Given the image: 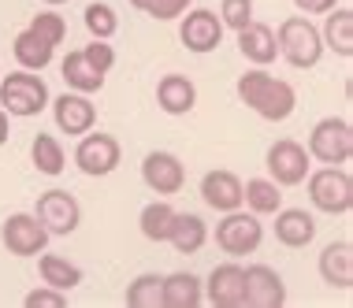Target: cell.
Returning a JSON list of instances; mask_svg holds the SVG:
<instances>
[{"label": "cell", "mask_w": 353, "mask_h": 308, "mask_svg": "<svg viewBox=\"0 0 353 308\" xmlns=\"http://www.w3.org/2000/svg\"><path fill=\"white\" fill-rule=\"evenodd\" d=\"M123 160V149L112 134H101V130H85L74 145V167L90 178H104L119 167Z\"/></svg>", "instance_id": "9"}, {"label": "cell", "mask_w": 353, "mask_h": 308, "mask_svg": "<svg viewBox=\"0 0 353 308\" xmlns=\"http://www.w3.org/2000/svg\"><path fill=\"white\" fill-rule=\"evenodd\" d=\"M30 30H34L37 37H45L52 49H60L63 37H68V23H63V15H56L52 8H49V12H37V15L30 19Z\"/></svg>", "instance_id": "32"}, {"label": "cell", "mask_w": 353, "mask_h": 308, "mask_svg": "<svg viewBox=\"0 0 353 308\" xmlns=\"http://www.w3.org/2000/svg\"><path fill=\"white\" fill-rule=\"evenodd\" d=\"M212 238L227 256H253L264 242V223L250 208H234V212H223V219L216 223Z\"/></svg>", "instance_id": "6"}, {"label": "cell", "mask_w": 353, "mask_h": 308, "mask_svg": "<svg viewBox=\"0 0 353 308\" xmlns=\"http://www.w3.org/2000/svg\"><path fill=\"white\" fill-rule=\"evenodd\" d=\"M238 101L250 112H256L264 123H286L298 108V93L286 79H275L268 67H250V71L238 74L234 82Z\"/></svg>", "instance_id": "1"}, {"label": "cell", "mask_w": 353, "mask_h": 308, "mask_svg": "<svg viewBox=\"0 0 353 308\" xmlns=\"http://www.w3.org/2000/svg\"><path fill=\"white\" fill-rule=\"evenodd\" d=\"M82 52H85V60H90L93 67H97L101 74H108L112 67H116V49H112L108 41H101V37H93V41L85 45Z\"/></svg>", "instance_id": "35"}, {"label": "cell", "mask_w": 353, "mask_h": 308, "mask_svg": "<svg viewBox=\"0 0 353 308\" xmlns=\"http://www.w3.org/2000/svg\"><path fill=\"white\" fill-rule=\"evenodd\" d=\"M305 186H309V201H312L316 212H323V216H350V208H353V178H350L346 167H331V163H323V167L305 175Z\"/></svg>", "instance_id": "4"}, {"label": "cell", "mask_w": 353, "mask_h": 308, "mask_svg": "<svg viewBox=\"0 0 353 308\" xmlns=\"http://www.w3.org/2000/svg\"><path fill=\"white\" fill-rule=\"evenodd\" d=\"M12 56H15V63H19V67H26V71H45V67L52 63L56 49H52L49 41H45V37H37L30 26H26V30H19V34H15Z\"/></svg>", "instance_id": "26"}, {"label": "cell", "mask_w": 353, "mask_h": 308, "mask_svg": "<svg viewBox=\"0 0 353 308\" xmlns=\"http://www.w3.org/2000/svg\"><path fill=\"white\" fill-rule=\"evenodd\" d=\"M316 267H320V278L331 290H353V242L342 238V242L323 245Z\"/></svg>", "instance_id": "18"}, {"label": "cell", "mask_w": 353, "mask_h": 308, "mask_svg": "<svg viewBox=\"0 0 353 308\" xmlns=\"http://www.w3.org/2000/svg\"><path fill=\"white\" fill-rule=\"evenodd\" d=\"M82 23H85V30H90V37H101V41H112V37H116V30H119L116 8L104 4V0H93V4H85Z\"/></svg>", "instance_id": "30"}, {"label": "cell", "mask_w": 353, "mask_h": 308, "mask_svg": "<svg viewBox=\"0 0 353 308\" xmlns=\"http://www.w3.org/2000/svg\"><path fill=\"white\" fill-rule=\"evenodd\" d=\"M130 8H134V12H141V8H145V0H127Z\"/></svg>", "instance_id": "39"}, {"label": "cell", "mask_w": 353, "mask_h": 308, "mask_svg": "<svg viewBox=\"0 0 353 308\" xmlns=\"http://www.w3.org/2000/svg\"><path fill=\"white\" fill-rule=\"evenodd\" d=\"M34 216L52 238H68L82 223V205L71 189H45V194H37Z\"/></svg>", "instance_id": "8"}, {"label": "cell", "mask_w": 353, "mask_h": 308, "mask_svg": "<svg viewBox=\"0 0 353 308\" xmlns=\"http://www.w3.org/2000/svg\"><path fill=\"white\" fill-rule=\"evenodd\" d=\"M320 37H323V49H331L342 60H350L353 56V12L350 8H342V4L331 8L327 19H323Z\"/></svg>", "instance_id": "25"}, {"label": "cell", "mask_w": 353, "mask_h": 308, "mask_svg": "<svg viewBox=\"0 0 353 308\" xmlns=\"http://www.w3.org/2000/svg\"><path fill=\"white\" fill-rule=\"evenodd\" d=\"M52 101L49 85H45L41 71H26L19 67L12 74H0V108L12 119H30V115L45 112Z\"/></svg>", "instance_id": "2"}, {"label": "cell", "mask_w": 353, "mask_h": 308, "mask_svg": "<svg viewBox=\"0 0 353 308\" xmlns=\"http://www.w3.org/2000/svg\"><path fill=\"white\" fill-rule=\"evenodd\" d=\"M157 104L164 115H190L197 104V85L186 74H164L157 82Z\"/></svg>", "instance_id": "21"}, {"label": "cell", "mask_w": 353, "mask_h": 308, "mask_svg": "<svg viewBox=\"0 0 353 308\" xmlns=\"http://www.w3.org/2000/svg\"><path fill=\"white\" fill-rule=\"evenodd\" d=\"M275 41H279V56L294 71H312L320 60H323V37H320V26L305 15H294V19H283L279 30H275Z\"/></svg>", "instance_id": "3"}, {"label": "cell", "mask_w": 353, "mask_h": 308, "mask_svg": "<svg viewBox=\"0 0 353 308\" xmlns=\"http://www.w3.org/2000/svg\"><path fill=\"white\" fill-rule=\"evenodd\" d=\"M49 108H52L56 130L68 134V138H82L85 130L97 127V108H93L90 93H74V90H68V93H60V97H52Z\"/></svg>", "instance_id": "13"}, {"label": "cell", "mask_w": 353, "mask_h": 308, "mask_svg": "<svg viewBox=\"0 0 353 308\" xmlns=\"http://www.w3.org/2000/svg\"><path fill=\"white\" fill-rule=\"evenodd\" d=\"M242 208H250L253 216H275L283 208V186H275L272 178L242 182Z\"/></svg>", "instance_id": "28"}, {"label": "cell", "mask_w": 353, "mask_h": 308, "mask_svg": "<svg viewBox=\"0 0 353 308\" xmlns=\"http://www.w3.org/2000/svg\"><path fill=\"white\" fill-rule=\"evenodd\" d=\"M37 275H41V283L45 286H52V290H63V294H71L74 286H82V278H85V271L74 260H68V256H60V253H37Z\"/></svg>", "instance_id": "23"}, {"label": "cell", "mask_w": 353, "mask_h": 308, "mask_svg": "<svg viewBox=\"0 0 353 308\" xmlns=\"http://www.w3.org/2000/svg\"><path fill=\"white\" fill-rule=\"evenodd\" d=\"M30 160H34V167L41 171V175H49V178H56V175H63V171H68V152H63L60 138H52V134H45V130L34 134Z\"/></svg>", "instance_id": "29"}, {"label": "cell", "mask_w": 353, "mask_h": 308, "mask_svg": "<svg viewBox=\"0 0 353 308\" xmlns=\"http://www.w3.org/2000/svg\"><path fill=\"white\" fill-rule=\"evenodd\" d=\"M141 182L152 189L157 197H175L186 186V163L168 149H152L141 160Z\"/></svg>", "instance_id": "12"}, {"label": "cell", "mask_w": 353, "mask_h": 308, "mask_svg": "<svg viewBox=\"0 0 353 308\" xmlns=\"http://www.w3.org/2000/svg\"><path fill=\"white\" fill-rule=\"evenodd\" d=\"M160 278L164 275H157V271L138 275L134 283L127 286V294H123L127 308H160Z\"/></svg>", "instance_id": "31"}, {"label": "cell", "mask_w": 353, "mask_h": 308, "mask_svg": "<svg viewBox=\"0 0 353 308\" xmlns=\"http://www.w3.org/2000/svg\"><path fill=\"white\" fill-rule=\"evenodd\" d=\"M205 286V301L216 308H245V267L227 260V264H216L208 278H201Z\"/></svg>", "instance_id": "14"}, {"label": "cell", "mask_w": 353, "mask_h": 308, "mask_svg": "<svg viewBox=\"0 0 353 308\" xmlns=\"http://www.w3.org/2000/svg\"><path fill=\"white\" fill-rule=\"evenodd\" d=\"M45 4H49V8H60V4H68V0H45Z\"/></svg>", "instance_id": "40"}, {"label": "cell", "mask_w": 353, "mask_h": 308, "mask_svg": "<svg viewBox=\"0 0 353 308\" xmlns=\"http://www.w3.org/2000/svg\"><path fill=\"white\" fill-rule=\"evenodd\" d=\"M175 212H179V208L171 205V201H149V205L138 212V230H141V238H145V242L164 245L168 234H171V223H175Z\"/></svg>", "instance_id": "27"}, {"label": "cell", "mask_w": 353, "mask_h": 308, "mask_svg": "<svg viewBox=\"0 0 353 308\" xmlns=\"http://www.w3.org/2000/svg\"><path fill=\"white\" fill-rule=\"evenodd\" d=\"M60 74H63V82H68V90H74V93H101L104 90V79H108V74H101L97 67L85 60L82 49H74V52L63 56Z\"/></svg>", "instance_id": "24"}, {"label": "cell", "mask_w": 353, "mask_h": 308, "mask_svg": "<svg viewBox=\"0 0 353 308\" xmlns=\"http://www.w3.org/2000/svg\"><path fill=\"white\" fill-rule=\"evenodd\" d=\"M0 242H4V249L12 256H37L49 249L52 234L37 223L34 212H12L4 219V227H0Z\"/></svg>", "instance_id": "11"}, {"label": "cell", "mask_w": 353, "mask_h": 308, "mask_svg": "<svg viewBox=\"0 0 353 308\" xmlns=\"http://www.w3.org/2000/svg\"><path fill=\"white\" fill-rule=\"evenodd\" d=\"M179 41L183 49L205 56V52H216L219 41H223V23L212 8H194L190 4L183 15H179Z\"/></svg>", "instance_id": "10"}, {"label": "cell", "mask_w": 353, "mask_h": 308, "mask_svg": "<svg viewBox=\"0 0 353 308\" xmlns=\"http://www.w3.org/2000/svg\"><path fill=\"white\" fill-rule=\"evenodd\" d=\"M208 242V223L197 212H175V223H171V234H168V245L183 256H194L201 253Z\"/></svg>", "instance_id": "22"}, {"label": "cell", "mask_w": 353, "mask_h": 308, "mask_svg": "<svg viewBox=\"0 0 353 308\" xmlns=\"http://www.w3.org/2000/svg\"><path fill=\"white\" fill-rule=\"evenodd\" d=\"M264 167H268V178L275 186L290 189V186H301L305 175L312 171V156L301 141L294 138H279L268 145V156H264Z\"/></svg>", "instance_id": "7"}, {"label": "cell", "mask_w": 353, "mask_h": 308, "mask_svg": "<svg viewBox=\"0 0 353 308\" xmlns=\"http://www.w3.org/2000/svg\"><path fill=\"white\" fill-rule=\"evenodd\" d=\"M253 19V0H219V23L223 30H242Z\"/></svg>", "instance_id": "33"}, {"label": "cell", "mask_w": 353, "mask_h": 308, "mask_svg": "<svg viewBox=\"0 0 353 308\" xmlns=\"http://www.w3.org/2000/svg\"><path fill=\"white\" fill-rule=\"evenodd\" d=\"M205 305V286L194 271H171L160 278V308H197Z\"/></svg>", "instance_id": "20"}, {"label": "cell", "mask_w": 353, "mask_h": 308, "mask_svg": "<svg viewBox=\"0 0 353 308\" xmlns=\"http://www.w3.org/2000/svg\"><path fill=\"white\" fill-rule=\"evenodd\" d=\"M316 238V219L305 208H279L275 212V242L286 249H305Z\"/></svg>", "instance_id": "19"}, {"label": "cell", "mask_w": 353, "mask_h": 308, "mask_svg": "<svg viewBox=\"0 0 353 308\" xmlns=\"http://www.w3.org/2000/svg\"><path fill=\"white\" fill-rule=\"evenodd\" d=\"M238 34V52L245 56V63L253 67H272L275 60H279V41H275V30L268 23H256V19H250V23L242 26Z\"/></svg>", "instance_id": "17"}, {"label": "cell", "mask_w": 353, "mask_h": 308, "mask_svg": "<svg viewBox=\"0 0 353 308\" xmlns=\"http://www.w3.org/2000/svg\"><path fill=\"white\" fill-rule=\"evenodd\" d=\"M190 4H194V0H145L141 15L157 19V23H171V19H179Z\"/></svg>", "instance_id": "34"}, {"label": "cell", "mask_w": 353, "mask_h": 308, "mask_svg": "<svg viewBox=\"0 0 353 308\" xmlns=\"http://www.w3.org/2000/svg\"><path fill=\"white\" fill-rule=\"evenodd\" d=\"M309 156L316 163H331V167H346L353 160V127L342 115H327L309 130Z\"/></svg>", "instance_id": "5"}, {"label": "cell", "mask_w": 353, "mask_h": 308, "mask_svg": "<svg viewBox=\"0 0 353 308\" xmlns=\"http://www.w3.org/2000/svg\"><path fill=\"white\" fill-rule=\"evenodd\" d=\"M245 305L250 308H283L286 305V283L268 264L245 267Z\"/></svg>", "instance_id": "15"}, {"label": "cell", "mask_w": 353, "mask_h": 308, "mask_svg": "<svg viewBox=\"0 0 353 308\" xmlns=\"http://www.w3.org/2000/svg\"><path fill=\"white\" fill-rule=\"evenodd\" d=\"M23 305L26 308H63V305H68V294H63V290H52V286H37V290H30V294H26L23 297Z\"/></svg>", "instance_id": "36"}, {"label": "cell", "mask_w": 353, "mask_h": 308, "mask_svg": "<svg viewBox=\"0 0 353 308\" xmlns=\"http://www.w3.org/2000/svg\"><path fill=\"white\" fill-rule=\"evenodd\" d=\"M335 4L339 0H294V8H298L301 15H327Z\"/></svg>", "instance_id": "37"}, {"label": "cell", "mask_w": 353, "mask_h": 308, "mask_svg": "<svg viewBox=\"0 0 353 308\" xmlns=\"http://www.w3.org/2000/svg\"><path fill=\"white\" fill-rule=\"evenodd\" d=\"M201 201L212 212H234V208H242V178L234 175V171H227V167H212V171H205V178H201Z\"/></svg>", "instance_id": "16"}, {"label": "cell", "mask_w": 353, "mask_h": 308, "mask_svg": "<svg viewBox=\"0 0 353 308\" xmlns=\"http://www.w3.org/2000/svg\"><path fill=\"white\" fill-rule=\"evenodd\" d=\"M8 138H12V115L0 108V145H8Z\"/></svg>", "instance_id": "38"}]
</instances>
